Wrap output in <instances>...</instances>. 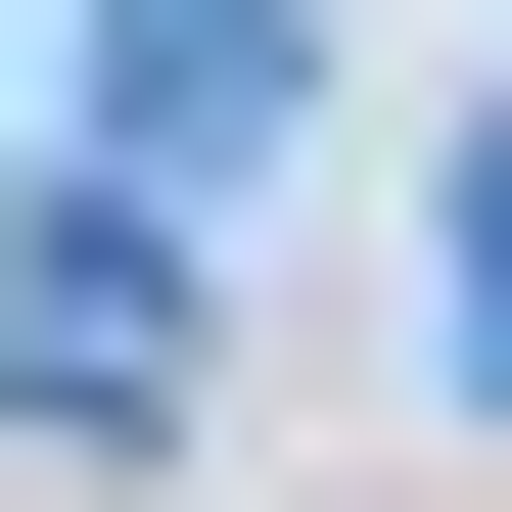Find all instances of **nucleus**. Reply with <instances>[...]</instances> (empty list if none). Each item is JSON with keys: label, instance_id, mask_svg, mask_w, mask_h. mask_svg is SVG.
<instances>
[{"label": "nucleus", "instance_id": "obj_1", "mask_svg": "<svg viewBox=\"0 0 512 512\" xmlns=\"http://www.w3.org/2000/svg\"><path fill=\"white\" fill-rule=\"evenodd\" d=\"M187 419V187H0V466H140Z\"/></svg>", "mask_w": 512, "mask_h": 512}, {"label": "nucleus", "instance_id": "obj_2", "mask_svg": "<svg viewBox=\"0 0 512 512\" xmlns=\"http://www.w3.org/2000/svg\"><path fill=\"white\" fill-rule=\"evenodd\" d=\"M280 94H326V0H140V47H94V187H233Z\"/></svg>", "mask_w": 512, "mask_h": 512}]
</instances>
